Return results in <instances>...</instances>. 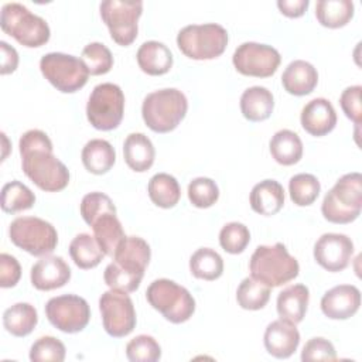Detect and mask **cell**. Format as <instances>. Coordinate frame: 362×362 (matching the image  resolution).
<instances>
[{
    "label": "cell",
    "mask_w": 362,
    "mask_h": 362,
    "mask_svg": "<svg viewBox=\"0 0 362 362\" xmlns=\"http://www.w3.org/2000/svg\"><path fill=\"white\" fill-rule=\"evenodd\" d=\"M24 174L42 191L57 192L69 182L66 165L52 153V141L38 129L25 132L18 141Z\"/></svg>",
    "instance_id": "1"
},
{
    "label": "cell",
    "mask_w": 362,
    "mask_h": 362,
    "mask_svg": "<svg viewBox=\"0 0 362 362\" xmlns=\"http://www.w3.org/2000/svg\"><path fill=\"white\" fill-rule=\"evenodd\" d=\"M250 277L270 288L283 286L298 276L300 264L280 242L260 245L255 249L249 262Z\"/></svg>",
    "instance_id": "2"
},
{
    "label": "cell",
    "mask_w": 362,
    "mask_h": 362,
    "mask_svg": "<svg viewBox=\"0 0 362 362\" xmlns=\"http://www.w3.org/2000/svg\"><path fill=\"white\" fill-rule=\"evenodd\" d=\"M188 100L175 88H164L148 93L141 105V116L148 129L156 133L174 130L185 117Z\"/></svg>",
    "instance_id": "3"
},
{
    "label": "cell",
    "mask_w": 362,
    "mask_h": 362,
    "mask_svg": "<svg viewBox=\"0 0 362 362\" xmlns=\"http://www.w3.org/2000/svg\"><path fill=\"white\" fill-rule=\"evenodd\" d=\"M362 208V175L348 173L325 194L321 212L332 223H351L361 215Z\"/></svg>",
    "instance_id": "4"
},
{
    "label": "cell",
    "mask_w": 362,
    "mask_h": 362,
    "mask_svg": "<svg viewBox=\"0 0 362 362\" xmlns=\"http://www.w3.org/2000/svg\"><path fill=\"white\" fill-rule=\"evenodd\" d=\"M0 27L17 42L28 48L44 45L51 35L48 23L20 3L3 4Z\"/></svg>",
    "instance_id": "5"
},
{
    "label": "cell",
    "mask_w": 362,
    "mask_h": 362,
    "mask_svg": "<svg viewBox=\"0 0 362 362\" xmlns=\"http://www.w3.org/2000/svg\"><path fill=\"white\" fill-rule=\"evenodd\" d=\"M148 304L173 322L188 321L195 311V300L191 293L170 279H157L146 290Z\"/></svg>",
    "instance_id": "6"
},
{
    "label": "cell",
    "mask_w": 362,
    "mask_h": 362,
    "mask_svg": "<svg viewBox=\"0 0 362 362\" xmlns=\"http://www.w3.org/2000/svg\"><path fill=\"white\" fill-rule=\"evenodd\" d=\"M177 45L191 59H214L223 54L228 45V31L216 23L189 24L180 30Z\"/></svg>",
    "instance_id": "7"
},
{
    "label": "cell",
    "mask_w": 362,
    "mask_h": 362,
    "mask_svg": "<svg viewBox=\"0 0 362 362\" xmlns=\"http://www.w3.org/2000/svg\"><path fill=\"white\" fill-rule=\"evenodd\" d=\"M10 240L33 256H48L58 245L57 229L37 216L16 218L8 228Z\"/></svg>",
    "instance_id": "8"
},
{
    "label": "cell",
    "mask_w": 362,
    "mask_h": 362,
    "mask_svg": "<svg viewBox=\"0 0 362 362\" xmlns=\"http://www.w3.org/2000/svg\"><path fill=\"white\" fill-rule=\"evenodd\" d=\"M124 113V95L119 85L103 82L93 88L86 103V117L98 130L116 129Z\"/></svg>",
    "instance_id": "9"
},
{
    "label": "cell",
    "mask_w": 362,
    "mask_h": 362,
    "mask_svg": "<svg viewBox=\"0 0 362 362\" xmlns=\"http://www.w3.org/2000/svg\"><path fill=\"white\" fill-rule=\"evenodd\" d=\"M44 78L59 92L74 93L85 86L89 71L81 58L64 52H48L40 59Z\"/></svg>",
    "instance_id": "10"
},
{
    "label": "cell",
    "mask_w": 362,
    "mask_h": 362,
    "mask_svg": "<svg viewBox=\"0 0 362 362\" xmlns=\"http://www.w3.org/2000/svg\"><path fill=\"white\" fill-rule=\"evenodd\" d=\"M100 17L107 25L112 40L123 47L130 45L139 31L137 21L143 11L141 1L105 0L99 6Z\"/></svg>",
    "instance_id": "11"
},
{
    "label": "cell",
    "mask_w": 362,
    "mask_h": 362,
    "mask_svg": "<svg viewBox=\"0 0 362 362\" xmlns=\"http://www.w3.org/2000/svg\"><path fill=\"white\" fill-rule=\"evenodd\" d=\"M99 310L105 331L113 338L129 335L136 327V311L127 293L110 288L99 298Z\"/></svg>",
    "instance_id": "12"
},
{
    "label": "cell",
    "mask_w": 362,
    "mask_h": 362,
    "mask_svg": "<svg viewBox=\"0 0 362 362\" xmlns=\"http://www.w3.org/2000/svg\"><path fill=\"white\" fill-rule=\"evenodd\" d=\"M45 315L57 329L66 334H75L88 325L90 320V308L85 298L75 294H64L47 301Z\"/></svg>",
    "instance_id": "13"
},
{
    "label": "cell",
    "mask_w": 362,
    "mask_h": 362,
    "mask_svg": "<svg viewBox=\"0 0 362 362\" xmlns=\"http://www.w3.org/2000/svg\"><path fill=\"white\" fill-rule=\"evenodd\" d=\"M232 62L236 71L242 75L267 78L277 71L281 57L272 45L246 41L235 49Z\"/></svg>",
    "instance_id": "14"
},
{
    "label": "cell",
    "mask_w": 362,
    "mask_h": 362,
    "mask_svg": "<svg viewBox=\"0 0 362 362\" xmlns=\"http://www.w3.org/2000/svg\"><path fill=\"white\" fill-rule=\"evenodd\" d=\"M315 262L328 272H341L348 267L354 255V242L344 233H324L314 245Z\"/></svg>",
    "instance_id": "15"
},
{
    "label": "cell",
    "mask_w": 362,
    "mask_h": 362,
    "mask_svg": "<svg viewBox=\"0 0 362 362\" xmlns=\"http://www.w3.org/2000/svg\"><path fill=\"white\" fill-rule=\"evenodd\" d=\"M361 305V291L354 284H339L324 293L321 311L331 320H348Z\"/></svg>",
    "instance_id": "16"
},
{
    "label": "cell",
    "mask_w": 362,
    "mask_h": 362,
    "mask_svg": "<svg viewBox=\"0 0 362 362\" xmlns=\"http://www.w3.org/2000/svg\"><path fill=\"white\" fill-rule=\"evenodd\" d=\"M263 342L266 351L272 356L277 359H286L297 351L300 344V332L296 328V324L280 318L272 321L266 327Z\"/></svg>",
    "instance_id": "17"
},
{
    "label": "cell",
    "mask_w": 362,
    "mask_h": 362,
    "mask_svg": "<svg viewBox=\"0 0 362 362\" xmlns=\"http://www.w3.org/2000/svg\"><path fill=\"white\" fill-rule=\"evenodd\" d=\"M30 279L37 290L49 291L69 281L71 269L61 256H44L31 267Z\"/></svg>",
    "instance_id": "18"
},
{
    "label": "cell",
    "mask_w": 362,
    "mask_h": 362,
    "mask_svg": "<svg viewBox=\"0 0 362 362\" xmlns=\"http://www.w3.org/2000/svg\"><path fill=\"white\" fill-rule=\"evenodd\" d=\"M151 249L140 236H126L117 246L113 262L124 272L143 277L150 263Z\"/></svg>",
    "instance_id": "19"
},
{
    "label": "cell",
    "mask_w": 362,
    "mask_h": 362,
    "mask_svg": "<svg viewBox=\"0 0 362 362\" xmlns=\"http://www.w3.org/2000/svg\"><path fill=\"white\" fill-rule=\"evenodd\" d=\"M300 122L307 133L321 137L334 130L337 124V113L328 99L315 98L301 109Z\"/></svg>",
    "instance_id": "20"
},
{
    "label": "cell",
    "mask_w": 362,
    "mask_h": 362,
    "mask_svg": "<svg viewBox=\"0 0 362 362\" xmlns=\"http://www.w3.org/2000/svg\"><path fill=\"white\" fill-rule=\"evenodd\" d=\"M286 92L294 96H304L314 90L318 83V72L313 64L304 59L291 61L281 75Z\"/></svg>",
    "instance_id": "21"
},
{
    "label": "cell",
    "mask_w": 362,
    "mask_h": 362,
    "mask_svg": "<svg viewBox=\"0 0 362 362\" xmlns=\"http://www.w3.org/2000/svg\"><path fill=\"white\" fill-rule=\"evenodd\" d=\"M310 301V290L304 284H293L286 287L277 296V314L281 320L298 324L304 320Z\"/></svg>",
    "instance_id": "22"
},
{
    "label": "cell",
    "mask_w": 362,
    "mask_h": 362,
    "mask_svg": "<svg viewBox=\"0 0 362 362\" xmlns=\"http://www.w3.org/2000/svg\"><path fill=\"white\" fill-rule=\"evenodd\" d=\"M249 202L252 209L260 215H276L284 205V189L276 180H263L252 188Z\"/></svg>",
    "instance_id": "23"
},
{
    "label": "cell",
    "mask_w": 362,
    "mask_h": 362,
    "mask_svg": "<svg viewBox=\"0 0 362 362\" xmlns=\"http://www.w3.org/2000/svg\"><path fill=\"white\" fill-rule=\"evenodd\" d=\"M140 69L147 75H164L173 66V54L170 48L160 41L143 42L136 54Z\"/></svg>",
    "instance_id": "24"
},
{
    "label": "cell",
    "mask_w": 362,
    "mask_h": 362,
    "mask_svg": "<svg viewBox=\"0 0 362 362\" xmlns=\"http://www.w3.org/2000/svg\"><path fill=\"white\" fill-rule=\"evenodd\" d=\"M123 157L133 171L143 173L153 165L156 150L144 133H130L123 143Z\"/></svg>",
    "instance_id": "25"
},
{
    "label": "cell",
    "mask_w": 362,
    "mask_h": 362,
    "mask_svg": "<svg viewBox=\"0 0 362 362\" xmlns=\"http://www.w3.org/2000/svg\"><path fill=\"white\" fill-rule=\"evenodd\" d=\"M274 109L273 93L264 86H250L240 96V110L250 122H263L270 117Z\"/></svg>",
    "instance_id": "26"
},
{
    "label": "cell",
    "mask_w": 362,
    "mask_h": 362,
    "mask_svg": "<svg viewBox=\"0 0 362 362\" xmlns=\"http://www.w3.org/2000/svg\"><path fill=\"white\" fill-rule=\"evenodd\" d=\"M81 158L83 167L89 173L102 175L113 167L116 161V151L107 140L93 139L83 146Z\"/></svg>",
    "instance_id": "27"
},
{
    "label": "cell",
    "mask_w": 362,
    "mask_h": 362,
    "mask_svg": "<svg viewBox=\"0 0 362 362\" xmlns=\"http://www.w3.org/2000/svg\"><path fill=\"white\" fill-rule=\"evenodd\" d=\"M272 157L281 165H293L303 157V141L300 136L288 129L276 132L269 143Z\"/></svg>",
    "instance_id": "28"
},
{
    "label": "cell",
    "mask_w": 362,
    "mask_h": 362,
    "mask_svg": "<svg viewBox=\"0 0 362 362\" xmlns=\"http://www.w3.org/2000/svg\"><path fill=\"white\" fill-rule=\"evenodd\" d=\"M90 226L93 230V236L98 240L99 246L102 247L103 253L106 256L113 257L117 246L126 238L122 223L116 216V214L113 212L105 214L99 216Z\"/></svg>",
    "instance_id": "29"
},
{
    "label": "cell",
    "mask_w": 362,
    "mask_h": 362,
    "mask_svg": "<svg viewBox=\"0 0 362 362\" xmlns=\"http://www.w3.org/2000/svg\"><path fill=\"white\" fill-rule=\"evenodd\" d=\"M37 322V310L28 303H16L3 314V325L14 337H27L33 332Z\"/></svg>",
    "instance_id": "30"
},
{
    "label": "cell",
    "mask_w": 362,
    "mask_h": 362,
    "mask_svg": "<svg viewBox=\"0 0 362 362\" xmlns=\"http://www.w3.org/2000/svg\"><path fill=\"white\" fill-rule=\"evenodd\" d=\"M148 197L160 208H173L181 198V188L175 177L167 173L154 174L147 185Z\"/></svg>",
    "instance_id": "31"
},
{
    "label": "cell",
    "mask_w": 362,
    "mask_h": 362,
    "mask_svg": "<svg viewBox=\"0 0 362 362\" xmlns=\"http://www.w3.org/2000/svg\"><path fill=\"white\" fill-rule=\"evenodd\" d=\"M69 255L74 263L83 270L96 267L106 256L95 236L89 233H79L71 240Z\"/></svg>",
    "instance_id": "32"
},
{
    "label": "cell",
    "mask_w": 362,
    "mask_h": 362,
    "mask_svg": "<svg viewBox=\"0 0 362 362\" xmlns=\"http://www.w3.org/2000/svg\"><path fill=\"white\" fill-rule=\"evenodd\" d=\"M315 17L324 27H344L354 17V3L351 0H318L315 4Z\"/></svg>",
    "instance_id": "33"
},
{
    "label": "cell",
    "mask_w": 362,
    "mask_h": 362,
    "mask_svg": "<svg viewBox=\"0 0 362 362\" xmlns=\"http://www.w3.org/2000/svg\"><path fill=\"white\" fill-rule=\"evenodd\" d=\"M189 270L194 277L201 280H216L223 273V260L211 247H199L189 257Z\"/></svg>",
    "instance_id": "34"
},
{
    "label": "cell",
    "mask_w": 362,
    "mask_h": 362,
    "mask_svg": "<svg viewBox=\"0 0 362 362\" xmlns=\"http://www.w3.org/2000/svg\"><path fill=\"white\" fill-rule=\"evenodd\" d=\"M1 209L7 214H17L30 209L35 204L34 192L21 181L13 180L1 188Z\"/></svg>",
    "instance_id": "35"
},
{
    "label": "cell",
    "mask_w": 362,
    "mask_h": 362,
    "mask_svg": "<svg viewBox=\"0 0 362 362\" xmlns=\"http://www.w3.org/2000/svg\"><path fill=\"white\" fill-rule=\"evenodd\" d=\"M269 298L270 287L255 280L253 277L243 279L236 290V301L243 310H260L267 304Z\"/></svg>",
    "instance_id": "36"
},
{
    "label": "cell",
    "mask_w": 362,
    "mask_h": 362,
    "mask_svg": "<svg viewBox=\"0 0 362 362\" xmlns=\"http://www.w3.org/2000/svg\"><path fill=\"white\" fill-rule=\"evenodd\" d=\"M321 184L315 175L300 173L290 178L288 192L291 201L298 206L311 205L320 195Z\"/></svg>",
    "instance_id": "37"
},
{
    "label": "cell",
    "mask_w": 362,
    "mask_h": 362,
    "mask_svg": "<svg viewBox=\"0 0 362 362\" xmlns=\"http://www.w3.org/2000/svg\"><path fill=\"white\" fill-rule=\"evenodd\" d=\"M81 59L86 65L90 75L107 74L113 66V55L102 42H89L85 45Z\"/></svg>",
    "instance_id": "38"
},
{
    "label": "cell",
    "mask_w": 362,
    "mask_h": 362,
    "mask_svg": "<svg viewBox=\"0 0 362 362\" xmlns=\"http://www.w3.org/2000/svg\"><path fill=\"white\" fill-rule=\"evenodd\" d=\"M126 356L132 362H156L161 358V346L151 335H137L126 345Z\"/></svg>",
    "instance_id": "39"
},
{
    "label": "cell",
    "mask_w": 362,
    "mask_h": 362,
    "mask_svg": "<svg viewBox=\"0 0 362 362\" xmlns=\"http://www.w3.org/2000/svg\"><path fill=\"white\" fill-rule=\"evenodd\" d=\"M250 242V232L246 225L240 222H229L219 232V245L221 247L230 253H242Z\"/></svg>",
    "instance_id": "40"
},
{
    "label": "cell",
    "mask_w": 362,
    "mask_h": 362,
    "mask_svg": "<svg viewBox=\"0 0 362 362\" xmlns=\"http://www.w3.org/2000/svg\"><path fill=\"white\" fill-rule=\"evenodd\" d=\"M188 199L197 208H209L219 198L216 182L208 177H197L188 184Z\"/></svg>",
    "instance_id": "41"
},
{
    "label": "cell",
    "mask_w": 362,
    "mask_h": 362,
    "mask_svg": "<svg viewBox=\"0 0 362 362\" xmlns=\"http://www.w3.org/2000/svg\"><path fill=\"white\" fill-rule=\"evenodd\" d=\"M65 345L55 337H41L30 348L33 362H62L65 359Z\"/></svg>",
    "instance_id": "42"
},
{
    "label": "cell",
    "mask_w": 362,
    "mask_h": 362,
    "mask_svg": "<svg viewBox=\"0 0 362 362\" xmlns=\"http://www.w3.org/2000/svg\"><path fill=\"white\" fill-rule=\"evenodd\" d=\"M113 212L116 214V206L112 199L103 192H89L81 201V215L83 221L90 226L99 216Z\"/></svg>",
    "instance_id": "43"
},
{
    "label": "cell",
    "mask_w": 362,
    "mask_h": 362,
    "mask_svg": "<svg viewBox=\"0 0 362 362\" xmlns=\"http://www.w3.org/2000/svg\"><path fill=\"white\" fill-rule=\"evenodd\" d=\"M141 279L143 277H140V276H136V274L122 270L115 262L109 263L103 273V280L110 288L120 290L124 293L136 291L141 283Z\"/></svg>",
    "instance_id": "44"
},
{
    "label": "cell",
    "mask_w": 362,
    "mask_h": 362,
    "mask_svg": "<svg viewBox=\"0 0 362 362\" xmlns=\"http://www.w3.org/2000/svg\"><path fill=\"white\" fill-rule=\"evenodd\" d=\"M337 352L334 345L322 338L314 337L305 342L301 351V361L311 362V361H335Z\"/></svg>",
    "instance_id": "45"
},
{
    "label": "cell",
    "mask_w": 362,
    "mask_h": 362,
    "mask_svg": "<svg viewBox=\"0 0 362 362\" xmlns=\"http://www.w3.org/2000/svg\"><path fill=\"white\" fill-rule=\"evenodd\" d=\"M361 85L348 86L342 90L339 98V105L348 119H351L356 126L361 124L362 106H361Z\"/></svg>",
    "instance_id": "46"
},
{
    "label": "cell",
    "mask_w": 362,
    "mask_h": 362,
    "mask_svg": "<svg viewBox=\"0 0 362 362\" xmlns=\"http://www.w3.org/2000/svg\"><path fill=\"white\" fill-rule=\"evenodd\" d=\"M21 277V266L18 260L8 255L1 253L0 255V286L3 288L14 287Z\"/></svg>",
    "instance_id": "47"
},
{
    "label": "cell",
    "mask_w": 362,
    "mask_h": 362,
    "mask_svg": "<svg viewBox=\"0 0 362 362\" xmlns=\"http://www.w3.org/2000/svg\"><path fill=\"white\" fill-rule=\"evenodd\" d=\"M0 48H1V75H7L16 71L18 65V54L14 47L8 45L6 41H0Z\"/></svg>",
    "instance_id": "48"
},
{
    "label": "cell",
    "mask_w": 362,
    "mask_h": 362,
    "mask_svg": "<svg viewBox=\"0 0 362 362\" xmlns=\"http://www.w3.org/2000/svg\"><path fill=\"white\" fill-rule=\"evenodd\" d=\"M310 1L308 0H277L279 10L291 18L300 17L305 13Z\"/></svg>",
    "instance_id": "49"
}]
</instances>
